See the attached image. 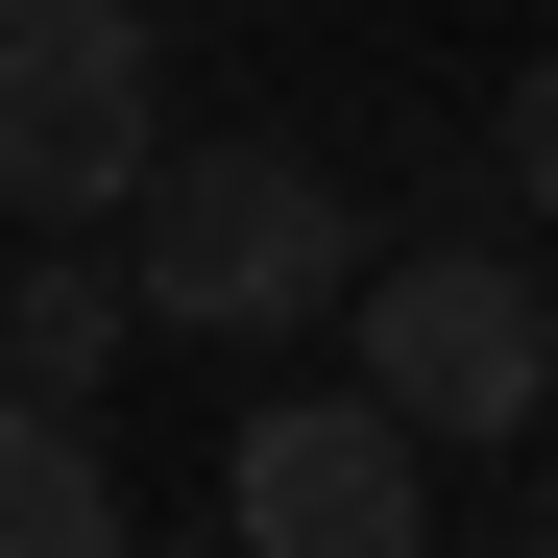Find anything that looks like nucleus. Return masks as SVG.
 Listing matches in <instances>:
<instances>
[{
    "label": "nucleus",
    "mask_w": 558,
    "mask_h": 558,
    "mask_svg": "<svg viewBox=\"0 0 558 558\" xmlns=\"http://www.w3.org/2000/svg\"><path fill=\"white\" fill-rule=\"evenodd\" d=\"M219 534L243 558H437V437L389 389H267L219 437Z\"/></svg>",
    "instance_id": "20e7f679"
},
{
    "label": "nucleus",
    "mask_w": 558,
    "mask_h": 558,
    "mask_svg": "<svg viewBox=\"0 0 558 558\" xmlns=\"http://www.w3.org/2000/svg\"><path fill=\"white\" fill-rule=\"evenodd\" d=\"M146 364V292H122V243H25V292H0V389H73L98 413Z\"/></svg>",
    "instance_id": "423d86ee"
},
{
    "label": "nucleus",
    "mask_w": 558,
    "mask_h": 558,
    "mask_svg": "<svg viewBox=\"0 0 558 558\" xmlns=\"http://www.w3.org/2000/svg\"><path fill=\"white\" fill-rule=\"evenodd\" d=\"M486 195H534V219H558V49H534L510 98H486Z\"/></svg>",
    "instance_id": "0eeeda50"
},
{
    "label": "nucleus",
    "mask_w": 558,
    "mask_h": 558,
    "mask_svg": "<svg viewBox=\"0 0 558 558\" xmlns=\"http://www.w3.org/2000/svg\"><path fill=\"white\" fill-rule=\"evenodd\" d=\"M146 170H170L146 0H0V219L25 243H122Z\"/></svg>",
    "instance_id": "f03ea898"
},
{
    "label": "nucleus",
    "mask_w": 558,
    "mask_h": 558,
    "mask_svg": "<svg viewBox=\"0 0 558 558\" xmlns=\"http://www.w3.org/2000/svg\"><path fill=\"white\" fill-rule=\"evenodd\" d=\"M122 292H146V340H316L364 292V219L316 146H170L122 195Z\"/></svg>",
    "instance_id": "f257e3e1"
},
{
    "label": "nucleus",
    "mask_w": 558,
    "mask_h": 558,
    "mask_svg": "<svg viewBox=\"0 0 558 558\" xmlns=\"http://www.w3.org/2000/svg\"><path fill=\"white\" fill-rule=\"evenodd\" d=\"M0 558H146V510H122L73 389H0Z\"/></svg>",
    "instance_id": "39448f33"
},
{
    "label": "nucleus",
    "mask_w": 558,
    "mask_h": 558,
    "mask_svg": "<svg viewBox=\"0 0 558 558\" xmlns=\"http://www.w3.org/2000/svg\"><path fill=\"white\" fill-rule=\"evenodd\" d=\"M340 340H364V389H389L437 461H486V437L558 413V292H534L510 243H389V267L340 292Z\"/></svg>",
    "instance_id": "7ed1b4c3"
},
{
    "label": "nucleus",
    "mask_w": 558,
    "mask_h": 558,
    "mask_svg": "<svg viewBox=\"0 0 558 558\" xmlns=\"http://www.w3.org/2000/svg\"><path fill=\"white\" fill-rule=\"evenodd\" d=\"M146 558H243V534H146Z\"/></svg>",
    "instance_id": "6e6552de"
}]
</instances>
